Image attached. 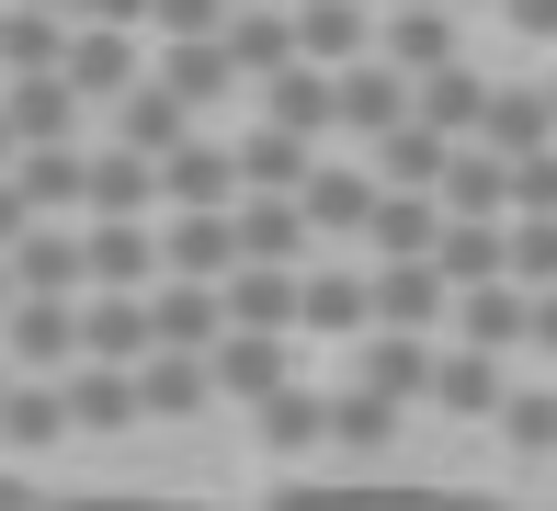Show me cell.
I'll return each instance as SVG.
<instances>
[{"instance_id":"cell-40","label":"cell","mask_w":557,"mask_h":511,"mask_svg":"<svg viewBox=\"0 0 557 511\" xmlns=\"http://www.w3.org/2000/svg\"><path fill=\"white\" fill-rule=\"evenodd\" d=\"M148 204H160V160L103 148V160H91V216H148Z\"/></svg>"},{"instance_id":"cell-6","label":"cell","mask_w":557,"mask_h":511,"mask_svg":"<svg viewBox=\"0 0 557 511\" xmlns=\"http://www.w3.org/2000/svg\"><path fill=\"white\" fill-rule=\"evenodd\" d=\"M410 91H421L410 68H387V58H352V68H342V137L375 160V148H387L398 125H410Z\"/></svg>"},{"instance_id":"cell-26","label":"cell","mask_w":557,"mask_h":511,"mask_svg":"<svg viewBox=\"0 0 557 511\" xmlns=\"http://www.w3.org/2000/svg\"><path fill=\"white\" fill-rule=\"evenodd\" d=\"M148 352H160L148 296H81V364H125V375H137Z\"/></svg>"},{"instance_id":"cell-49","label":"cell","mask_w":557,"mask_h":511,"mask_svg":"<svg viewBox=\"0 0 557 511\" xmlns=\"http://www.w3.org/2000/svg\"><path fill=\"white\" fill-rule=\"evenodd\" d=\"M81 23H125V35H148V0H81Z\"/></svg>"},{"instance_id":"cell-53","label":"cell","mask_w":557,"mask_h":511,"mask_svg":"<svg viewBox=\"0 0 557 511\" xmlns=\"http://www.w3.org/2000/svg\"><path fill=\"white\" fill-rule=\"evenodd\" d=\"M12 307H23V285H12V262H0V319H12Z\"/></svg>"},{"instance_id":"cell-10","label":"cell","mask_w":557,"mask_h":511,"mask_svg":"<svg viewBox=\"0 0 557 511\" xmlns=\"http://www.w3.org/2000/svg\"><path fill=\"white\" fill-rule=\"evenodd\" d=\"M433 375H444V341H410V329H364L352 341V387H375V398H433Z\"/></svg>"},{"instance_id":"cell-58","label":"cell","mask_w":557,"mask_h":511,"mask_svg":"<svg viewBox=\"0 0 557 511\" xmlns=\"http://www.w3.org/2000/svg\"><path fill=\"white\" fill-rule=\"evenodd\" d=\"M0 12H12V0H0Z\"/></svg>"},{"instance_id":"cell-44","label":"cell","mask_w":557,"mask_h":511,"mask_svg":"<svg viewBox=\"0 0 557 511\" xmlns=\"http://www.w3.org/2000/svg\"><path fill=\"white\" fill-rule=\"evenodd\" d=\"M227 12H239V0H148V35L194 46V35H227Z\"/></svg>"},{"instance_id":"cell-11","label":"cell","mask_w":557,"mask_h":511,"mask_svg":"<svg viewBox=\"0 0 557 511\" xmlns=\"http://www.w3.org/2000/svg\"><path fill=\"white\" fill-rule=\"evenodd\" d=\"M160 262L194 273V285H227V273H239V204H183V216L160 227Z\"/></svg>"},{"instance_id":"cell-51","label":"cell","mask_w":557,"mask_h":511,"mask_svg":"<svg viewBox=\"0 0 557 511\" xmlns=\"http://www.w3.org/2000/svg\"><path fill=\"white\" fill-rule=\"evenodd\" d=\"M0 511H35V489H23V477H12V466H0Z\"/></svg>"},{"instance_id":"cell-34","label":"cell","mask_w":557,"mask_h":511,"mask_svg":"<svg viewBox=\"0 0 557 511\" xmlns=\"http://www.w3.org/2000/svg\"><path fill=\"white\" fill-rule=\"evenodd\" d=\"M137 398H148V421H206L216 364H206V352H148V364H137Z\"/></svg>"},{"instance_id":"cell-45","label":"cell","mask_w":557,"mask_h":511,"mask_svg":"<svg viewBox=\"0 0 557 511\" xmlns=\"http://www.w3.org/2000/svg\"><path fill=\"white\" fill-rule=\"evenodd\" d=\"M35 511H227V500H148V489H81V500H35Z\"/></svg>"},{"instance_id":"cell-7","label":"cell","mask_w":557,"mask_h":511,"mask_svg":"<svg viewBox=\"0 0 557 511\" xmlns=\"http://www.w3.org/2000/svg\"><path fill=\"white\" fill-rule=\"evenodd\" d=\"M58 398H69V432H91V444L148 432V398H137V375H125V364H69Z\"/></svg>"},{"instance_id":"cell-15","label":"cell","mask_w":557,"mask_h":511,"mask_svg":"<svg viewBox=\"0 0 557 511\" xmlns=\"http://www.w3.org/2000/svg\"><path fill=\"white\" fill-rule=\"evenodd\" d=\"M375 273V329H410V341H433V329L455 319V285L433 262H364Z\"/></svg>"},{"instance_id":"cell-48","label":"cell","mask_w":557,"mask_h":511,"mask_svg":"<svg viewBox=\"0 0 557 511\" xmlns=\"http://www.w3.org/2000/svg\"><path fill=\"white\" fill-rule=\"evenodd\" d=\"M500 23H512L523 46H557V0H500Z\"/></svg>"},{"instance_id":"cell-18","label":"cell","mask_w":557,"mask_h":511,"mask_svg":"<svg viewBox=\"0 0 557 511\" xmlns=\"http://www.w3.org/2000/svg\"><path fill=\"white\" fill-rule=\"evenodd\" d=\"M455 341L467 352H535V296L500 273V285H467L455 296Z\"/></svg>"},{"instance_id":"cell-24","label":"cell","mask_w":557,"mask_h":511,"mask_svg":"<svg viewBox=\"0 0 557 511\" xmlns=\"http://www.w3.org/2000/svg\"><path fill=\"white\" fill-rule=\"evenodd\" d=\"M206 364H216V398H239V409H262L273 387H296V352L273 341V329H227Z\"/></svg>"},{"instance_id":"cell-46","label":"cell","mask_w":557,"mask_h":511,"mask_svg":"<svg viewBox=\"0 0 557 511\" xmlns=\"http://www.w3.org/2000/svg\"><path fill=\"white\" fill-rule=\"evenodd\" d=\"M512 216H557V148L512 160Z\"/></svg>"},{"instance_id":"cell-36","label":"cell","mask_w":557,"mask_h":511,"mask_svg":"<svg viewBox=\"0 0 557 511\" xmlns=\"http://www.w3.org/2000/svg\"><path fill=\"white\" fill-rule=\"evenodd\" d=\"M500 398H512L500 352H467V341H455V352H444V375H433V409H455V421H500Z\"/></svg>"},{"instance_id":"cell-2","label":"cell","mask_w":557,"mask_h":511,"mask_svg":"<svg viewBox=\"0 0 557 511\" xmlns=\"http://www.w3.org/2000/svg\"><path fill=\"white\" fill-rule=\"evenodd\" d=\"M375 194H387V183H375V160H364V148H352V160H319L308 171V194H296V204H308V227H319V250H364V227H375Z\"/></svg>"},{"instance_id":"cell-41","label":"cell","mask_w":557,"mask_h":511,"mask_svg":"<svg viewBox=\"0 0 557 511\" xmlns=\"http://www.w3.org/2000/svg\"><path fill=\"white\" fill-rule=\"evenodd\" d=\"M331 444H342V454H375V444H398V398H375V387H342V398H331Z\"/></svg>"},{"instance_id":"cell-57","label":"cell","mask_w":557,"mask_h":511,"mask_svg":"<svg viewBox=\"0 0 557 511\" xmlns=\"http://www.w3.org/2000/svg\"><path fill=\"white\" fill-rule=\"evenodd\" d=\"M546 102H557V68H546Z\"/></svg>"},{"instance_id":"cell-5","label":"cell","mask_w":557,"mask_h":511,"mask_svg":"<svg viewBox=\"0 0 557 511\" xmlns=\"http://www.w3.org/2000/svg\"><path fill=\"white\" fill-rule=\"evenodd\" d=\"M227 329L296 341V329H308V262H239V273H227Z\"/></svg>"},{"instance_id":"cell-31","label":"cell","mask_w":557,"mask_h":511,"mask_svg":"<svg viewBox=\"0 0 557 511\" xmlns=\"http://www.w3.org/2000/svg\"><path fill=\"white\" fill-rule=\"evenodd\" d=\"M58 444H69L58 375H12V398H0V454H58Z\"/></svg>"},{"instance_id":"cell-19","label":"cell","mask_w":557,"mask_h":511,"mask_svg":"<svg viewBox=\"0 0 557 511\" xmlns=\"http://www.w3.org/2000/svg\"><path fill=\"white\" fill-rule=\"evenodd\" d=\"M160 239H148V216H91V296H148L160 285Z\"/></svg>"},{"instance_id":"cell-35","label":"cell","mask_w":557,"mask_h":511,"mask_svg":"<svg viewBox=\"0 0 557 511\" xmlns=\"http://www.w3.org/2000/svg\"><path fill=\"white\" fill-rule=\"evenodd\" d=\"M23 194H35V216H91V148H23Z\"/></svg>"},{"instance_id":"cell-21","label":"cell","mask_w":557,"mask_h":511,"mask_svg":"<svg viewBox=\"0 0 557 511\" xmlns=\"http://www.w3.org/2000/svg\"><path fill=\"white\" fill-rule=\"evenodd\" d=\"M148 80V46L125 35V23H81V46H69V91L81 102H125Z\"/></svg>"},{"instance_id":"cell-1","label":"cell","mask_w":557,"mask_h":511,"mask_svg":"<svg viewBox=\"0 0 557 511\" xmlns=\"http://www.w3.org/2000/svg\"><path fill=\"white\" fill-rule=\"evenodd\" d=\"M273 511H512V500L433 489V477H308V489H285Z\"/></svg>"},{"instance_id":"cell-42","label":"cell","mask_w":557,"mask_h":511,"mask_svg":"<svg viewBox=\"0 0 557 511\" xmlns=\"http://www.w3.org/2000/svg\"><path fill=\"white\" fill-rule=\"evenodd\" d=\"M500 444L546 466V454H557V387H512V398H500Z\"/></svg>"},{"instance_id":"cell-13","label":"cell","mask_w":557,"mask_h":511,"mask_svg":"<svg viewBox=\"0 0 557 511\" xmlns=\"http://www.w3.org/2000/svg\"><path fill=\"white\" fill-rule=\"evenodd\" d=\"M12 285L23 296H91V227L81 216H46L35 239L12 250Z\"/></svg>"},{"instance_id":"cell-56","label":"cell","mask_w":557,"mask_h":511,"mask_svg":"<svg viewBox=\"0 0 557 511\" xmlns=\"http://www.w3.org/2000/svg\"><path fill=\"white\" fill-rule=\"evenodd\" d=\"M46 12H81V0H46Z\"/></svg>"},{"instance_id":"cell-32","label":"cell","mask_w":557,"mask_h":511,"mask_svg":"<svg viewBox=\"0 0 557 511\" xmlns=\"http://www.w3.org/2000/svg\"><path fill=\"white\" fill-rule=\"evenodd\" d=\"M148 68H160V80L183 91L194 114H216L227 91H250V80H239V58H227V35H194V46H160V58H148Z\"/></svg>"},{"instance_id":"cell-25","label":"cell","mask_w":557,"mask_h":511,"mask_svg":"<svg viewBox=\"0 0 557 511\" xmlns=\"http://www.w3.org/2000/svg\"><path fill=\"white\" fill-rule=\"evenodd\" d=\"M0 114H12L23 148H81V114H91V102L69 91V68H58V80H0Z\"/></svg>"},{"instance_id":"cell-43","label":"cell","mask_w":557,"mask_h":511,"mask_svg":"<svg viewBox=\"0 0 557 511\" xmlns=\"http://www.w3.org/2000/svg\"><path fill=\"white\" fill-rule=\"evenodd\" d=\"M512 285L523 296L557 285V216H512Z\"/></svg>"},{"instance_id":"cell-29","label":"cell","mask_w":557,"mask_h":511,"mask_svg":"<svg viewBox=\"0 0 557 511\" xmlns=\"http://www.w3.org/2000/svg\"><path fill=\"white\" fill-rule=\"evenodd\" d=\"M478 148H500V160L557 148V102H546V80H500V91H490V125H478Z\"/></svg>"},{"instance_id":"cell-55","label":"cell","mask_w":557,"mask_h":511,"mask_svg":"<svg viewBox=\"0 0 557 511\" xmlns=\"http://www.w3.org/2000/svg\"><path fill=\"white\" fill-rule=\"evenodd\" d=\"M0 398H12V352H0Z\"/></svg>"},{"instance_id":"cell-54","label":"cell","mask_w":557,"mask_h":511,"mask_svg":"<svg viewBox=\"0 0 557 511\" xmlns=\"http://www.w3.org/2000/svg\"><path fill=\"white\" fill-rule=\"evenodd\" d=\"M455 12H500V0H455Z\"/></svg>"},{"instance_id":"cell-22","label":"cell","mask_w":557,"mask_h":511,"mask_svg":"<svg viewBox=\"0 0 557 511\" xmlns=\"http://www.w3.org/2000/svg\"><path fill=\"white\" fill-rule=\"evenodd\" d=\"M375 329V273L364 262H308V341H364Z\"/></svg>"},{"instance_id":"cell-52","label":"cell","mask_w":557,"mask_h":511,"mask_svg":"<svg viewBox=\"0 0 557 511\" xmlns=\"http://www.w3.org/2000/svg\"><path fill=\"white\" fill-rule=\"evenodd\" d=\"M12 160H23V137H12V114H0V171H12Z\"/></svg>"},{"instance_id":"cell-50","label":"cell","mask_w":557,"mask_h":511,"mask_svg":"<svg viewBox=\"0 0 557 511\" xmlns=\"http://www.w3.org/2000/svg\"><path fill=\"white\" fill-rule=\"evenodd\" d=\"M535 352H557V285L535 296Z\"/></svg>"},{"instance_id":"cell-28","label":"cell","mask_w":557,"mask_h":511,"mask_svg":"<svg viewBox=\"0 0 557 511\" xmlns=\"http://www.w3.org/2000/svg\"><path fill=\"white\" fill-rule=\"evenodd\" d=\"M433 273H444L455 296H467V285H500V273H512V216H444Z\"/></svg>"},{"instance_id":"cell-4","label":"cell","mask_w":557,"mask_h":511,"mask_svg":"<svg viewBox=\"0 0 557 511\" xmlns=\"http://www.w3.org/2000/svg\"><path fill=\"white\" fill-rule=\"evenodd\" d=\"M0 352H12V375H69L81 364V296H23L0 319Z\"/></svg>"},{"instance_id":"cell-23","label":"cell","mask_w":557,"mask_h":511,"mask_svg":"<svg viewBox=\"0 0 557 511\" xmlns=\"http://www.w3.org/2000/svg\"><path fill=\"white\" fill-rule=\"evenodd\" d=\"M444 250V194H375V227H364V262H433Z\"/></svg>"},{"instance_id":"cell-14","label":"cell","mask_w":557,"mask_h":511,"mask_svg":"<svg viewBox=\"0 0 557 511\" xmlns=\"http://www.w3.org/2000/svg\"><path fill=\"white\" fill-rule=\"evenodd\" d=\"M262 125H285V137H308V148H331V137H342V68H308V58H296L285 80H262Z\"/></svg>"},{"instance_id":"cell-38","label":"cell","mask_w":557,"mask_h":511,"mask_svg":"<svg viewBox=\"0 0 557 511\" xmlns=\"http://www.w3.org/2000/svg\"><path fill=\"white\" fill-rule=\"evenodd\" d=\"M444 171H455V137H433L421 114L375 148V183H398V194H444Z\"/></svg>"},{"instance_id":"cell-37","label":"cell","mask_w":557,"mask_h":511,"mask_svg":"<svg viewBox=\"0 0 557 511\" xmlns=\"http://www.w3.org/2000/svg\"><path fill=\"white\" fill-rule=\"evenodd\" d=\"M444 216H512V160L500 148H455V171H444Z\"/></svg>"},{"instance_id":"cell-8","label":"cell","mask_w":557,"mask_h":511,"mask_svg":"<svg viewBox=\"0 0 557 511\" xmlns=\"http://www.w3.org/2000/svg\"><path fill=\"white\" fill-rule=\"evenodd\" d=\"M69 46H81V12H46V0H12L0 12V80H58Z\"/></svg>"},{"instance_id":"cell-9","label":"cell","mask_w":557,"mask_h":511,"mask_svg":"<svg viewBox=\"0 0 557 511\" xmlns=\"http://www.w3.org/2000/svg\"><path fill=\"white\" fill-rule=\"evenodd\" d=\"M148 329H160V352H216L227 341V285L160 273V285H148Z\"/></svg>"},{"instance_id":"cell-12","label":"cell","mask_w":557,"mask_h":511,"mask_svg":"<svg viewBox=\"0 0 557 511\" xmlns=\"http://www.w3.org/2000/svg\"><path fill=\"white\" fill-rule=\"evenodd\" d=\"M183 137H206V114H194V102L171 91L160 68H148V80H137V91L114 102V148H137V160H171Z\"/></svg>"},{"instance_id":"cell-33","label":"cell","mask_w":557,"mask_h":511,"mask_svg":"<svg viewBox=\"0 0 557 511\" xmlns=\"http://www.w3.org/2000/svg\"><path fill=\"white\" fill-rule=\"evenodd\" d=\"M319 160H331V148L285 137V125H250V137H239V194H308Z\"/></svg>"},{"instance_id":"cell-39","label":"cell","mask_w":557,"mask_h":511,"mask_svg":"<svg viewBox=\"0 0 557 511\" xmlns=\"http://www.w3.org/2000/svg\"><path fill=\"white\" fill-rule=\"evenodd\" d=\"M250 432H262V454H319V444H331V398L273 387L262 409H250Z\"/></svg>"},{"instance_id":"cell-47","label":"cell","mask_w":557,"mask_h":511,"mask_svg":"<svg viewBox=\"0 0 557 511\" xmlns=\"http://www.w3.org/2000/svg\"><path fill=\"white\" fill-rule=\"evenodd\" d=\"M35 227H46V216H35V194H23V171H0V262H12Z\"/></svg>"},{"instance_id":"cell-30","label":"cell","mask_w":557,"mask_h":511,"mask_svg":"<svg viewBox=\"0 0 557 511\" xmlns=\"http://www.w3.org/2000/svg\"><path fill=\"white\" fill-rule=\"evenodd\" d=\"M160 204L183 216V204H239V148H216V137H183L160 160Z\"/></svg>"},{"instance_id":"cell-17","label":"cell","mask_w":557,"mask_h":511,"mask_svg":"<svg viewBox=\"0 0 557 511\" xmlns=\"http://www.w3.org/2000/svg\"><path fill=\"white\" fill-rule=\"evenodd\" d=\"M375 23H387V0H296V46H308V68L375 58Z\"/></svg>"},{"instance_id":"cell-16","label":"cell","mask_w":557,"mask_h":511,"mask_svg":"<svg viewBox=\"0 0 557 511\" xmlns=\"http://www.w3.org/2000/svg\"><path fill=\"white\" fill-rule=\"evenodd\" d=\"M227 58H239V80L262 91V80H285L308 46H296V0H239L227 12Z\"/></svg>"},{"instance_id":"cell-27","label":"cell","mask_w":557,"mask_h":511,"mask_svg":"<svg viewBox=\"0 0 557 511\" xmlns=\"http://www.w3.org/2000/svg\"><path fill=\"white\" fill-rule=\"evenodd\" d=\"M239 262H319V227L296 194H239Z\"/></svg>"},{"instance_id":"cell-20","label":"cell","mask_w":557,"mask_h":511,"mask_svg":"<svg viewBox=\"0 0 557 511\" xmlns=\"http://www.w3.org/2000/svg\"><path fill=\"white\" fill-rule=\"evenodd\" d=\"M490 68H478V58H455V68H421V91H410V114L421 125H433V137H455V148H467L478 137V125H490Z\"/></svg>"},{"instance_id":"cell-3","label":"cell","mask_w":557,"mask_h":511,"mask_svg":"<svg viewBox=\"0 0 557 511\" xmlns=\"http://www.w3.org/2000/svg\"><path fill=\"white\" fill-rule=\"evenodd\" d=\"M375 58L387 68H455L467 58V12H455V0H387V23H375Z\"/></svg>"}]
</instances>
